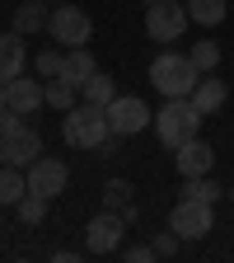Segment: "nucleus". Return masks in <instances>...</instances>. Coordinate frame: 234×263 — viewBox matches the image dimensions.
Wrapping results in <instances>:
<instances>
[{"label":"nucleus","mask_w":234,"mask_h":263,"mask_svg":"<svg viewBox=\"0 0 234 263\" xmlns=\"http://www.w3.org/2000/svg\"><path fill=\"white\" fill-rule=\"evenodd\" d=\"M216 202H202V197H178L174 212H169V226L178 230L183 240H206L211 226H216Z\"/></svg>","instance_id":"nucleus-6"},{"label":"nucleus","mask_w":234,"mask_h":263,"mask_svg":"<svg viewBox=\"0 0 234 263\" xmlns=\"http://www.w3.org/2000/svg\"><path fill=\"white\" fill-rule=\"evenodd\" d=\"M47 5H52V10H56V5H66V0H47Z\"/></svg>","instance_id":"nucleus-30"},{"label":"nucleus","mask_w":234,"mask_h":263,"mask_svg":"<svg viewBox=\"0 0 234 263\" xmlns=\"http://www.w3.org/2000/svg\"><path fill=\"white\" fill-rule=\"evenodd\" d=\"M61 137L66 146H75V151H98L108 137H113V127H108V108H98V104H80L75 108H66L61 113Z\"/></svg>","instance_id":"nucleus-1"},{"label":"nucleus","mask_w":234,"mask_h":263,"mask_svg":"<svg viewBox=\"0 0 234 263\" xmlns=\"http://www.w3.org/2000/svg\"><path fill=\"white\" fill-rule=\"evenodd\" d=\"M122 230H126V216L113 212V207H103V212L84 226V249L89 254H117L122 249Z\"/></svg>","instance_id":"nucleus-8"},{"label":"nucleus","mask_w":234,"mask_h":263,"mask_svg":"<svg viewBox=\"0 0 234 263\" xmlns=\"http://www.w3.org/2000/svg\"><path fill=\"white\" fill-rule=\"evenodd\" d=\"M131 193H136V188H131L126 179H108V183H103V207H113V212L131 207Z\"/></svg>","instance_id":"nucleus-24"},{"label":"nucleus","mask_w":234,"mask_h":263,"mask_svg":"<svg viewBox=\"0 0 234 263\" xmlns=\"http://www.w3.org/2000/svg\"><path fill=\"white\" fill-rule=\"evenodd\" d=\"M178 197H202V202H220V197H225V188H220L211 174H192V179H183Z\"/></svg>","instance_id":"nucleus-19"},{"label":"nucleus","mask_w":234,"mask_h":263,"mask_svg":"<svg viewBox=\"0 0 234 263\" xmlns=\"http://www.w3.org/2000/svg\"><path fill=\"white\" fill-rule=\"evenodd\" d=\"M174 164H178V174H183V179H192V174H211L216 151H211L202 137H192V141H183V146L174 151Z\"/></svg>","instance_id":"nucleus-11"},{"label":"nucleus","mask_w":234,"mask_h":263,"mask_svg":"<svg viewBox=\"0 0 234 263\" xmlns=\"http://www.w3.org/2000/svg\"><path fill=\"white\" fill-rule=\"evenodd\" d=\"M98 71V66H94V57H89V47H71V52H66V61H61V80H71L75 89L89 80Z\"/></svg>","instance_id":"nucleus-16"},{"label":"nucleus","mask_w":234,"mask_h":263,"mask_svg":"<svg viewBox=\"0 0 234 263\" xmlns=\"http://www.w3.org/2000/svg\"><path fill=\"white\" fill-rule=\"evenodd\" d=\"M183 5H187V19L202 28H216L225 19V0H183Z\"/></svg>","instance_id":"nucleus-20"},{"label":"nucleus","mask_w":234,"mask_h":263,"mask_svg":"<svg viewBox=\"0 0 234 263\" xmlns=\"http://www.w3.org/2000/svg\"><path fill=\"white\" fill-rule=\"evenodd\" d=\"M94 33V19L80 10V5H56L52 19H47V38L61 43V47H84Z\"/></svg>","instance_id":"nucleus-7"},{"label":"nucleus","mask_w":234,"mask_h":263,"mask_svg":"<svg viewBox=\"0 0 234 263\" xmlns=\"http://www.w3.org/2000/svg\"><path fill=\"white\" fill-rule=\"evenodd\" d=\"M225 197H229V202H234V183H229V188H225Z\"/></svg>","instance_id":"nucleus-29"},{"label":"nucleus","mask_w":234,"mask_h":263,"mask_svg":"<svg viewBox=\"0 0 234 263\" xmlns=\"http://www.w3.org/2000/svg\"><path fill=\"white\" fill-rule=\"evenodd\" d=\"M38 155H42V137L33 127H14V132L0 137V164H19V170H28Z\"/></svg>","instance_id":"nucleus-10"},{"label":"nucleus","mask_w":234,"mask_h":263,"mask_svg":"<svg viewBox=\"0 0 234 263\" xmlns=\"http://www.w3.org/2000/svg\"><path fill=\"white\" fill-rule=\"evenodd\" d=\"M178 245H183V235H178L174 226H169V230H159V235H155V254H159V258H174V254H178Z\"/></svg>","instance_id":"nucleus-26"},{"label":"nucleus","mask_w":234,"mask_h":263,"mask_svg":"<svg viewBox=\"0 0 234 263\" xmlns=\"http://www.w3.org/2000/svg\"><path fill=\"white\" fill-rule=\"evenodd\" d=\"M42 89H47V104L56 108V113H66V108H75V85L71 80H61V76H52V80H42Z\"/></svg>","instance_id":"nucleus-21"},{"label":"nucleus","mask_w":234,"mask_h":263,"mask_svg":"<svg viewBox=\"0 0 234 263\" xmlns=\"http://www.w3.org/2000/svg\"><path fill=\"white\" fill-rule=\"evenodd\" d=\"M61 61H66V52L47 47V52H38V61H33V66H38V76H42V80H52V76H61Z\"/></svg>","instance_id":"nucleus-25"},{"label":"nucleus","mask_w":234,"mask_h":263,"mask_svg":"<svg viewBox=\"0 0 234 263\" xmlns=\"http://www.w3.org/2000/svg\"><path fill=\"white\" fill-rule=\"evenodd\" d=\"M192 66H197V71H202V76H211L216 71V66H220V43H211V38H202V43H192Z\"/></svg>","instance_id":"nucleus-22"},{"label":"nucleus","mask_w":234,"mask_h":263,"mask_svg":"<svg viewBox=\"0 0 234 263\" xmlns=\"http://www.w3.org/2000/svg\"><path fill=\"white\" fill-rule=\"evenodd\" d=\"M197 132H202V113H197L192 99H164V108L155 113V137L169 151H178L183 141L197 137Z\"/></svg>","instance_id":"nucleus-3"},{"label":"nucleus","mask_w":234,"mask_h":263,"mask_svg":"<svg viewBox=\"0 0 234 263\" xmlns=\"http://www.w3.org/2000/svg\"><path fill=\"white\" fill-rule=\"evenodd\" d=\"M225 99H229V89H225V80H216V71L202 76V80H197V89H192V104H197V113H202V118H211L216 108H225Z\"/></svg>","instance_id":"nucleus-14"},{"label":"nucleus","mask_w":234,"mask_h":263,"mask_svg":"<svg viewBox=\"0 0 234 263\" xmlns=\"http://www.w3.org/2000/svg\"><path fill=\"white\" fill-rule=\"evenodd\" d=\"M141 5H155V0H141Z\"/></svg>","instance_id":"nucleus-31"},{"label":"nucleus","mask_w":234,"mask_h":263,"mask_svg":"<svg viewBox=\"0 0 234 263\" xmlns=\"http://www.w3.org/2000/svg\"><path fill=\"white\" fill-rule=\"evenodd\" d=\"M187 24L192 19H187L183 0H155V5H145V38L150 43H178Z\"/></svg>","instance_id":"nucleus-4"},{"label":"nucleus","mask_w":234,"mask_h":263,"mask_svg":"<svg viewBox=\"0 0 234 263\" xmlns=\"http://www.w3.org/2000/svg\"><path fill=\"white\" fill-rule=\"evenodd\" d=\"M5 94H10V108H14V113H24V118H28V113H38V108L47 104L42 80H24V76H19V80H10V85H5Z\"/></svg>","instance_id":"nucleus-13"},{"label":"nucleus","mask_w":234,"mask_h":263,"mask_svg":"<svg viewBox=\"0 0 234 263\" xmlns=\"http://www.w3.org/2000/svg\"><path fill=\"white\" fill-rule=\"evenodd\" d=\"M24 193H28V174H19V164H0V202L14 207Z\"/></svg>","instance_id":"nucleus-18"},{"label":"nucleus","mask_w":234,"mask_h":263,"mask_svg":"<svg viewBox=\"0 0 234 263\" xmlns=\"http://www.w3.org/2000/svg\"><path fill=\"white\" fill-rule=\"evenodd\" d=\"M0 113H10V94H5V85H0Z\"/></svg>","instance_id":"nucleus-28"},{"label":"nucleus","mask_w":234,"mask_h":263,"mask_svg":"<svg viewBox=\"0 0 234 263\" xmlns=\"http://www.w3.org/2000/svg\"><path fill=\"white\" fill-rule=\"evenodd\" d=\"M66 183H71V170H66L61 160H52V155H38V160L28 164V193H42L47 202L66 193Z\"/></svg>","instance_id":"nucleus-9"},{"label":"nucleus","mask_w":234,"mask_h":263,"mask_svg":"<svg viewBox=\"0 0 234 263\" xmlns=\"http://www.w3.org/2000/svg\"><path fill=\"white\" fill-rule=\"evenodd\" d=\"M108 127H113V137H136V132H145V127H155V113H150V104L145 99H136V94H117L113 104H108Z\"/></svg>","instance_id":"nucleus-5"},{"label":"nucleus","mask_w":234,"mask_h":263,"mask_svg":"<svg viewBox=\"0 0 234 263\" xmlns=\"http://www.w3.org/2000/svg\"><path fill=\"white\" fill-rule=\"evenodd\" d=\"M24 61H28V52H24V33H0V85H10V80H19L24 76Z\"/></svg>","instance_id":"nucleus-12"},{"label":"nucleus","mask_w":234,"mask_h":263,"mask_svg":"<svg viewBox=\"0 0 234 263\" xmlns=\"http://www.w3.org/2000/svg\"><path fill=\"white\" fill-rule=\"evenodd\" d=\"M197 80H202V71H197L192 57H183V52H159L150 61V85L164 99H192Z\"/></svg>","instance_id":"nucleus-2"},{"label":"nucleus","mask_w":234,"mask_h":263,"mask_svg":"<svg viewBox=\"0 0 234 263\" xmlns=\"http://www.w3.org/2000/svg\"><path fill=\"white\" fill-rule=\"evenodd\" d=\"M80 99H84V104H98V108H108L113 99H117V80H113V76H103V71H94V76L80 85Z\"/></svg>","instance_id":"nucleus-17"},{"label":"nucleus","mask_w":234,"mask_h":263,"mask_svg":"<svg viewBox=\"0 0 234 263\" xmlns=\"http://www.w3.org/2000/svg\"><path fill=\"white\" fill-rule=\"evenodd\" d=\"M14 212H19L24 226H38V221L47 216V197H42V193H24L19 202H14Z\"/></svg>","instance_id":"nucleus-23"},{"label":"nucleus","mask_w":234,"mask_h":263,"mask_svg":"<svg viewBox=\"0 0 234 263\" xmlns=\"http://www.w3.org/2000/svg\"><path fill=\"white\" fill-rule=\"evenodd\" d=\"M47 19H52V5H47V0H24V5L14 10V33H24V38H28V33H42Z\"/></svg>","instance_id":"nucleus-15"},{"label":"nucleus","mask_w":234,"mask_h":263,"mask_svg":"<svg viewBox=\"0 0 234 263\" xmlns=\"http://www.w3.org/2000/svg\"><path fill=\"white\" fill-rule=\"evenodd\" d=\"M122 258H126V263H150V258H159V254H155V245H131Z\"/></svg>","instance_id":"nucleus-27"}]
</instances>
